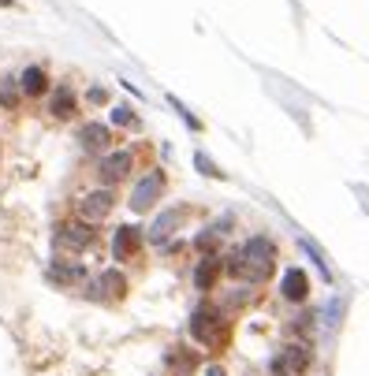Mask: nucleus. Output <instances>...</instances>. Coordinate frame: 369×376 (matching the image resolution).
Returning <instances> with one entry per match:
<instances>
[{
    "instance_id": "21",
    "label": "nucleus",
    "mask_w": 369,
    "mask_h": 376,
    "mask_svg": "<svg viewBox=\"0 0 369 376\" xmlns=\"http://www.w3.org/2000/svg\"><path fill=\"white\" fill-rule=\"evenodd\" d=\"M112 123H119V127L135 123V112H131V109H116V112H112Z\"/></svg>"
},
{
    "instance_id": "22",
    "label": "nucleus",
    "mask_w": 369,
    "mask_h": 376,
    "mask_svg": "<svg viewBox=\"0 0 369 376\" xmlns=\"http://www.w3.org/2000/svg\"><path fill=\"white\" fill-rule=\"evenodd\" d=\"M205 376H224V369H220V365H209V369H205Z\"/></svg>"
},
{
    "instance_id": "10",
    "label": "nucleus",
    "mask_w": 369,
    "mask_h": 376,
    "mask_svg": "<svg viewBox=\"0 0 369 376\" xmlns=\"http://www.w3.org/2000/svg\"><path fill=\"white\" fill-rule=\"evenodd\" d=\"M280 291H284L287 302H302V298L310 295V276L302 272V268H287V272H284V283H280Z\"/></svg>"
},
{
    "instance_id": "11",
    "label": "nucleus",
    "mask_w": 369,
    "mask_h": 376,
    "mask_svg": "<svg viewBox=\"0 0 369 376\" xmlns=\"http://www.w3.org/2000/svg\"><path fill=\"white\" fill-rule=\"evenodd\" d=\"M131 164H135V157L127 153V149H116V153H105V160H101V175H105L108 182H116V179H123L127 171H131Z\"/></svg>"
},
{
    "instance_id": "4",
    "label": "nucleus",
    "mask_w": 369,
    "mask_h": 376,
    "mask_svg": "<svg viewBox=\"0 0 369 376\" xmlns=\"http://www.w3.org/2000/svg\"><path fill=\"white\" fill-rule=\"evenodd\" d=\"M160 194H165V171H149V175L131 190V209L135 212H146L153 201H160Z\"/></svg>"
},
{
    "instance_id": "12",
    "label": "nucleus",
    "mask_w": 369,
    "mask_h": 376,
    "mask_svg": "<svg viewBox=\"0 0 369 376\" xmlns=\"http://www.w3.org/2000/svg\"><path fill=\"white\" fill-rule=\"evenodd\" d=\"M220 272H224L220 257H202V265L194 268V287H198V291H213V283L220 279Z\"/></svg>"
},
{
    "instance_id": "18",
    "label": "nucleus",
    "mask_w": 369,
    "mask_h": 376,
    "mask_svg": "<svg viewBox=\"0 0 369 376\" xmlns=\"http://www.w3.org/2000/svg\"><path fill=\"white\" fill-rule=\"evenodd\" d=\"M168 365H172L176 373H194L198 358H194V354H190L187 347H172V350H168Z\"/></svg>"
},
{
    "instance_id": "23",
    "label": "nucleus",
    "mask_w": 369,
    "mask_h": 376,
    "mask_svg": "<svg viewBox=\"0 0 369 376\" xmlns=\"http://www.w3.org/2000/svg\"><path fill=\"white\" fill-rule=\"evenodd\" d=\"M8 4H12V0H0V8H8Z\"/></svg>"
},
{
    "instance_id": "3",
    "label": "nucleus",
    "mask_w": 369,
    "mask_h": 376,
    "mask_svg": "<svg viewBox=\"0 0 369 376\" xmlns=\"http://www.w3.org/2000/svg\"><path fill=\"white\" fill-rule=\"evenodd\" d=\"M90 242H93V228L86 220H71V224H60V228H57V246H60V250L79 253Z\"/></svg>"
},
{
    "instance_id": "15",
    "label": "nucleus",
    "mask_w": 369,
    "mask_h": 376,
    "mask_svg": "<svg viewBox=\"0 0 369 376\" xmlns=\"http://www.w3.org/2000/svg\"><path fill=\"white\" fill-rule=\"evenodd\" d=\"M52 116H60V120H68V116H75V93L71 86H60L57 93H52V104H49Z\"/></svg>"
},
{
    "instance_id": "5",
    "label": "nucleus",
    "mask_w": 369,
    "mask_h": 376,
    "mask_svg": "<svg viewBox=\"0 0 369 376\" xmlns=\"http://www.w3.org/2000/svg\"><path fill=\"white\" fill-rule=\"evenodd\" d=\"M310 361H313V354H310L306 343H291V347L273 361V369L276 373H287V376H302V373L310 369Z\"/></svg>"
},
{
    "instance_id": "8",
    "label": "nucleus",
    "mask_w": 369,
    "mask_h": 376,
    "mask_svg": "<svg viewBox=\"0 0 369 376\" xmlns=\"http://www.w3.org/2000/svg\"><path fill=\"white\" fill-rule=\"evenodd\" d=\"M138 246H142V231L138 228H116V235H112V257L116 261H131V257L138 253Z\"/></svg>"
},
{
    "instance_id": "1",
    "label": "nucleus",
    "mask_w": 369,
    "mask_h": 376,
    "mask_svg": "<svg viewBox=\"0 0 369 376\" xmlns=\"http://www.w3.org/2000/svg\"><path fill=\"white\" fill-rule=\"evenodd\" d=\"M273 261H276V246L269 242L265 235H254V239L243 246V253L227 257L224 272H232L239 279H250V283H262V279L273 276Z\"/></svg>"
},
{
    "instance_id": "19",
    "label": "nucleus",
    "mask_w": 369,
    "mask_h": 376,
    "mask_svg": "<svg viewBox=\"0 0 369 376\" xmlns=\"http://www.w3.org/2000/svg\"><path fill=\"white\" fill-rule=\"evenodd\" d=\"M19 90H23V86H19V79H12V75H8V79H0V104H4L8 112L19 104Z\"/></svg>"
},
{
    "instance_id": "6",
    "label": "nucleus",
    "mask_w": 369,
    "mask_h": 376,
    "mask_svg": "<svg viewBox=\"0 0 369 376\" xmlns=\"http://www.w3.org/2000/svg\"><path fill=\"white\" fill-rule=\"evenodd\" d=\"M183 220H187V205H176V209H165L160 217L149 224V239H153L157 246L160 242H168L172 235H176L179 228H183Z\"/></svg>"
},
{
    "instance_id": "13",
    "label": "nucleus",
    "mask_w": 369,
    "mask_h": 376,
    "mask_svg": "<svg viewBox=\"0 0 369 376\" xmlns=\"http://www.w3.org/2000/svg\"><path fill=\"white\" fill-rule=\"evenodd\" d=\"M108 142H112V131H108L105 123H86L82 127V146L86 149H108Z\"/></svg>"
},
{
    "instance_id": "17",
    "label": "nucleus",
    "mask_w": 369,
    "mask_h": 376,
    "mask_svg": "<svg viewBox=\"0 0 369 376\" xmlns=\"http://www.w3.org/2000/svg\"><path fill=\"white\" fill-rule=\"evenodd\" d=\"M224 228L227 224H213V228H205L198 239H194V246L205 253V257H213V250H216V242H220V235H224Z\"/></svg>"
},
{
    "instance_id": "14",
    "label": "nucleus",
    "mask_w": 369,
    "mask_h": 376,
    "mask_svg": "<svg viewBox=\"0 0 369 376\" xmlns=\"http://www.w3.org/2000/svg\"><path fill=\"white\" fill-rule=\"evenodd\" d=\"M19 86H23V93H30V97H38V93H45L49 86V75L41 68H27L23 75H19Z\"/></svg>"
},
{
    "instance_id": "20",
    "label": "nucleus",
    "mask_w": 369,
    "mask_h": 376,
    "mask_svg": "<svg viewBox=\"0 0 369 376\" xmlns=\"http://www.w3.org/2000/svg\"><path fill=\"white\" fill-rule=\"evenodd\" d=\"M198 168L205 171V175H213V179H216V175H224V171H220V168H216V164H213V160H209V157H205V153H198Z\"/></svg>"
},
{
    "instance_id": "9",
    "label": "nucleus",
    "mask_w": 369,
    "mask_h": 376,
    "mask_svg": "<svg viewBox=\"0 0 369 376\" xmlns=\"http://www.w3.org/2000/svg\"><path fill=\"white\" fill-rule=\"evenodd\" d=\"M123 291H127V276L116 272V268H105L93 279V298H123Z\"/></svg>"
},
{
    "instance_id": "16",
    "label": "nucleus",
    "mask_w": 369,
    "mask_h": 376,
    "mask_svg": "<svg viewBox=\"0 0 369 376\" xmlns=\"http://www.w3.org/2000/svg\"><path fill=\"white\" fill-rule=\"evenodd\" d=\"M49 279H57V283H79V279H86V268H82V265L57 261V265L49 268Z\"/></svg>"
},
{
    "instance_id": "2",
    "label": "nucleus",
    "mask_w": 369,
    "mask_h": 376,
    "mask_svg": "<svg viewBox=\"0 0 369 376\" xmlns=\"http://www.w3.org/2000/svg\"><path fill=\"white\" fill-rule=\"evenodd\" d=\"M190 336L205 343V347H220L224 343V320H220V309L213 306H202L190 313Z\"/></svg>"
},
{
    "instance_id": "7",
    "label": "nucleus",
    "mask_w": 369,
    "mask_h": 376,
    "mask_svg": "<svg viewBox=\"0 0 369 376\" xmlns=\"http://www.w3.org/2000/svg\"><path fill=\"white\" fill-rule=\"evenodd\" d=\"M112 205H116L112 190H93V194H86V198L79 201V217H82L86 224H97V220H105L108 212H112Z\"/></svg>"
}]
</instances>
